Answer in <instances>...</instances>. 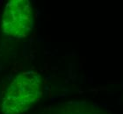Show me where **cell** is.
I'll return each mask as SVG.
<instances>
[{
    "label": "cell",
    "mask_w": 123,
    "mask_h": 114,
    "mask_svg": "<svg viewBox=\"0 0 123 114\" xmlns=\"http://www.w3.org/2000/svg\"><path fill=\"white\" fill-rule=\"evenodd\" d=\"M42 79L37 72L26 71L12 79L1 103L3 114H21L38 102L42 95Z\"/></svg>",
    "instance_id": "cell-1"
},
{
    "label": "cell",
    "mask_w": 123,
    "mask_h": 114,
    "mask_svg": "<svg viewBox=\"0 0 123 114\" xmlns=\"http://www.w3.org/2000/svg\"><path fill=\"white\" fill-rule=\"evenodd\" d=\"M33 27V15L28 0H12L6 4L2 15L1 30L10 40L26 38Z\"/></svg>",
    "instance_id": "cell-2"
},
{
    "label": "cell",
    "mask_w": 123,
    "mask_h": 114,
    "mask_svg": "<svg viewBox=\"0 0 123 114\" xmlns=\"http://www.w3.org/2000/svg\"><path fill=\"white\" fill-rule=\"evenodd\" d=\"M79 114H90V113H79Z\"/></svg>",
    "instance_id": "cell-3"
}]
</instances>
